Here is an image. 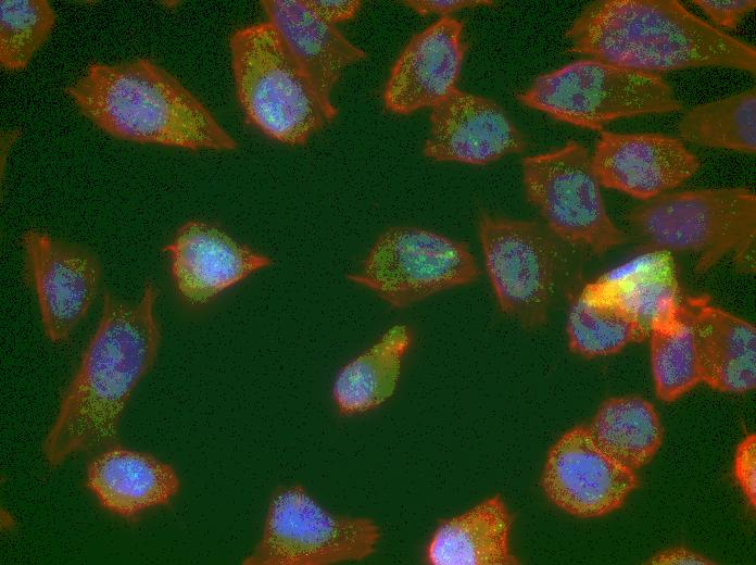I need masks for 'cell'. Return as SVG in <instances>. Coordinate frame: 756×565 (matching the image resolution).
I'll return each instance as SVG.
<instances>
[{
    "label": "cell",
    "instance_id": "7",
    "mask_svg": "<svg viewBox=\"0 0 756 565\" xmlns=\"http://www.w3.org/2000/svg\"><path fill=\"white\" fill-rule=\"evenodd\" d=\"M478 229L501 311L527 328L543 325L572 247L534 221L481 214Z\"/></svg>",
    "mask_w": 756,
    "mask_h": 565
},
{
    "label": "cell",
    "instance_id": "1",
    "mask_svg": "<svg viewBox=\"0 0 756 565\" xmlns=\"http://www.w3.org/2000/svg\"><path fill=\"white\" fill-rule=\"evenodd\" d=\"M159 294L152 281L146 284L136 303L103 293L98 326L42 442L50 467L74 454L115 444L124 411L158 356L162 339L155 315Z\"/></svg>",
    "mask_w": 756,
    "mask_h": 565
},
{
    "label": "cell",
    "instance_id": "3",
    "mask_svg": "<svg viewBox=\"0 0 756 565\" xmlns=\"http://www.w3.org/2000/svg\"><path fill=\"white\" fill-rule=\"evenodd\" d=\"M66 92L86 117L119 139L190 150L237 148L207 108L148 59L92 63Z\"/></svg>",
    "mask_w": 756,
    "mask_h": 565
},
{
    "label": "cell",
    "instance_id": "25",
    "mask_svg": "<svg viewBox=\"0 0 756 565\" xmlns=\"http://www.w3.org/2000/svg\"><path fill=\"white\" fill-rule=\"evenodd\" d=\"M648 335L656 394L672 402L701 381L691 299H683L656 319Z\"/></svg>",
    "mask_w": 756,
    "mask_h": 565
},
{
    "label": "cell",
    "instance_id": "29",
    "mask_svg": "<svg viewBox=\"0 0 756 565\" xmlns=\"http://www.w3.org/2000/svg\"><path fill=\"white\" fill-rule=\"evenodd\" d=\"M715 24L723 28H735L742 18L756 7L755 0H693Z\"/></svg>",
    "mask_w": 756,
    "mask_h": 565
},
{
    "label": "cell",
    "instance_id": "13",
    "mask_svg": "<svg viewBox=\"0 0 756 565\" xmlns=\"http://www.w3.org/2000/svg\"><path fill=\"white\" fill-rule=\"evenodd\" d=\"M527 148L522 133L494 100L455 88L431 108L426 158L486 165Z\"/></svg>",
    "mask_w": 756,
    "mask_h": 565
},
{
    "label": "cell",
    "instance_id": "15",
    "mask_svg": "<svg viewBox=\"0 0 756 565\" xmlns=\"http://www.w3.org/2000/svg\"><path fill=\"white\" fill-rule=\"evenodd\" d=\"M464 24L442 16L414 35L394 62L387 80L386 108L401 115L433 108L456 87L467 43Z\"/></svg>",
    "mask_w": 756,
    "mask_h": 565
},
{
    "label": "cell",
    "instance_id": "32",
    "mask_svg": "<svg viewBox=\"0 0 756 565\" xmlns=\"http://www.w3.org/2000/svg\"><path fill=\"white\" fill-rule=\"evenodd\" d=\"M647 564H696V565H707L715 564V562L703 556L702 554L694 552L690 549L683 547H676L659 551L650 557L646 562Z\"/></svg>",
    "mask_w": 756,
    "mask_h": 565
},
{
    "label": "cell",
    "instance_id": "27",
    "mask_svg": "<svg viewBox=\"0 0 756 565\" xmlns=\"http://www.w3.org/2000/svg\"><path fill=\"white\" fill-rule=\"evenodd\" d=\"M54 22V11L46 0H1V65L8 70L25 67L46 41Z\"/></svg>",
    "mask_w": 756,
    "mask_h": 565
},
{
    "label": "cell",
    "instance_id": "5",
    "mask_svg": "<svg viewBox=\"0 0 756 565\" xmlns=\"http://www.w3.org/2000/svg\"><path fill=\"white\" fill-rule=\"evenodd\" d=\"M229 45L240 104L249 123L268 137L302 145L338 114L269 22L235 30Z\"/></svg>",
    "mask_w": 756,
    "mask_h": 565
},
{
    "label": "cell",
    "instance_id": "19",
    "mask_svg": "<svg viewBox=\"0 0 756 565\" xmlns=\"http://www.w3.org/2000/svg\"><path fill=\"white\" fill-rule=\"evenodd\" d=\"M701 381L722 392L744 393L756 386V328L709 303L690 298Z\"/></svg>",
    "mask_w": 756,
    "mask_h": 565
},
{
    "label": "cell",
    "instance_id": "28",
    "mask_svg": "<svg viewBox=\"0 0 756 565\" xmlns=\"http://www.w3.org/2000/svg\"><path fill=\"white\" fill-rule=\"evenodd\" d=\"M734 475L749 505L756 507V436L747 435L738 445Z\"/></svg>",
    "mask_w": 756,
    "mask_h": 565
},
{
    "label": "cell",
    "instance_id": "31",
    "mask_svg": "<svg viewBox=\"0 0 756 565\" xmlns=\"http://www.w3.org/2000/svg\"><path fill=\"white\" fill-rule=\"evenodd\" d=\"M408 8L420 15L448 14L457 12L467 8H476L482 5H491L494 1L490 0H406L403 1Z\"/></svg>",
    "mask_w": 756,
    "mask_h": 565
},
{
    "label": "cell",
    "instance_id": "4",
    "mask_svg": "<svg viewBox=\"0 0 756 565\" xmlns=\"http://www.w3.org/2000/svg\"><path fill=\"white\" fill-rule=\"evenodd\" d=\"M626 219L648 248L698 254V273L729 254L739 271L754 272L756 197L749 189L660 194L631 209Z\"/></svg>",
    "mask_w": 756,
    "mask_h": 565
},
{
    "label": "cell",
    "instance_id": "16",
    "mask_svg": "<svg viewBox=\"0 0 756 565\" xmlns=\"http://www.w3.org/2000/svg\"><path fill=\"white\" fill-rule=\"evenodd\" d=\"M171 260V274L179 298L189 305H203L272 260L238 242L220 228L189 221L163 248Z\"/></svg>",
    "mask_w": 756,
    "mask_h": 565
},
{
    "label": "cell",
    "instance_id": "23",
    "mask_svg": "<svg viewBox=\"0 0 756 565\" xmlns=\"http://www.w3.org/2000/svg\"><path fill=\"white\" fill-rule=\"evenodd\" d=\"M587 427L603 453L634 472L652 461L664 439L654 405L639 395L605 400Z\"/></svg>",
    "mask_w": 756,
    "mask_h": 565
},
{
    "label": "cell",
    "instance_id": "8",
    "mask_svg": "<svg viewBox=\"0 0 756 565\" xmlns=\"http://www.w3.org/2000/svg\"><path fill=\"white\" fill-rule=\"evenodd\" d=\"M521 165L527 200L562 241L603 254L630 240L606 211L584 146L570 140L559 148L525 156Z\"/></svg>",
    "mask_w": 756,
    "mask_h": 565
},
{
    "label": "cell",
    "instance_id": "21",
    "mask_svg": "<svg viewBox=\"0 0 756 565\" xmlns=\"http://www.w3.org/2000/svg\"><path fill=\"white\" fill-rule=\"evenodd\" d=\"M411 343L410 328L396 324L346 363L332 386V399L339 413H366L389 400L396 390L402 361Z\"/></svg>",
    "mask_w": 756,
    "mask_h": 565
},
{
    "label": "cell",
    "instance_id": "24",
    "mask_svg": "<svg viewBox=\"0 0 756 565\" xmlns=\"http://www.w3.org/2000/svg\"><path fill=\"white\" fill-rule=\"evenodd\" d=\"M567 335L569 349L585 359L615 354L647 336L598 279L571 301Z\"/></svg>",
    "mask_w": 756,
    "mask_h": 565
},
{
    "label": "cell",
    "instance_id": "12",
    "mask_svg": "<svg viewBox=\"0 0 756 565\" xmlns=\"http://www.w3.org/2000/svg\"><path fill=\"white\" fill-rule=\"evenodd\" d=\"M634 470L603 453L587 425L567 430L547 453L541 477L547 499L579 518H596L620 508L638 487Z\"/></svg>",
    "mask_w": 756,
    "mask_h": 565
},
{
    "label": "cell",
    "instance_id": "20",
    "mask_svg": "<svg viewBox=\"0 0 756 565\" xmlns=\"http://www.w3.org/2000/svg\"><path fill=\"white\" fill-rule=\"evenodd\" d=\"M512 515L495 494L453 518L443 519L426 548L432 565H515L509 548Z\"/></svg>",
    "mask_w": 756,
    "mask_h": 565
},
{
    "label": "cell",
    "instance_id": "9",
    "mask_svg": "<svg viewBox=\"0 0 756 565\" xmlns=\"http://www.w3.org/2000/svg\"><path fill=\"white\" fill-rule=\"evenodd\" d=\"M378 526L369 518L335 515L300 484L272 494L261 539L243 565H329L361 561L376 551Z\"/></svg>",
    "mask_w": 756,
    "mask_h": 565
},
{
    "label": "cell",
    "instance_id": "17",
    "mask_svg": "<svg viewBox=\"0 0 756 565\" xmlns=\"http://www.w3.org/2000/svg\"><path fill=\"white\" fill-rule=\"evenodd\" d=\"M86 487L106 511L134 518L167 504L179 491L176 470L152 454L113 444L89 463Z\"/></svg>",
    "mask_w": 756,
    "mask_h": 565
},
{
    "label": "cell",
    "instance_id": "6",
    "mask_svg": "<svg viewBox=\"0 0 756 565\" xmlns=\"http://www.w3.org/2000/svg\"><path fill=\"white\" fill-rule=\"evenodd\" d=\"M517 99L559 122L593 130L616 120L682 108L660 75L591 58L540 74Z\"/></svg>",
    "mask_w": 756,
    "mask_h": 565
},
{
    "label": "cell",
    "instance_id": "18",
    "mask_svg": "<svg viewBox=\"0 0 756 565\" xmlns=\"http://www.w3.org/2000/svg\"><path fill=\"white\" fill-rule=\"evenodd\" d=\"M262 7L286 47L322 98L331 92L343 71L366 58L365 51L319 18L305 0H265Z\"/></svg>",
    "mask_w": 756,
    "mask_h": 565
},
{
    "label": "cell",
    "instance_id": "30",
    "mask_svg": "<svg viewBox=\"0 0 756 565\" xmlns=\"http://www.w3.org/2000/svg\"><path fill=\"white\" fill-rule=\"evenodd\" d=\"M306 5L323 21L336 25L351 20L358 12V0H305Z\"/></svg>",
    "mask_w": 756,
    "mask_h": 565
},
{
    "label": "cell",
    "instance_id": "22",
    "mask_svg": "<svg viewBox=\"0 0 756 565\" xmlns=\"http://www.w3.org/2000/svg\"><path fill=\"white\" fill-rule=\"evenodd\" d=\"M597 279L646 335L683 300L673 256L660 249L650 248Z\"/></svg>",
    "mask_w": 756,
    "mask_h": 565
},
{
    "label": "cell",
    "instance_id": "10",
    "mask_svg": "<svg viewBox=\"0 0 756 565\" xmlns=\"http://www.w3.org/2000/svg\"><path fill=\"white\" fill-rule=\"evenodd\" d=\"M479 275L464 242L430 229L395 226L377 238L361 271L349 279L401 309L471 284Z\"/></svg>",
    "mask_w": 756,
    "mask_h": 565
},
{
    "label": "cell",
    "instance_id": "14",
    "mask_svg": "<svg viewBox=\"0 0 756 565\" xmlns=\"http://www.w3.org/2000/svg\"><path fill=\"white\" fill-rule=\"evenodd\" d=\"M591 162L606 188L650 200L692 177L700 160L675 137L602 131Z\"/></svg>",
    "mask_w": 756,
    "mask_h": 565
},
{
    "label": "cell",
    "instance_id": "2",
    "mask_svg": "<svg viewBox=\"0 0 756 565\" xmlns=\"http://www.w3.org/2000/svg\"><path fill=\"white\" fill-rule=\"evenodd\" d=\"M569 51L635 71L693 67L756 73V48L677 0H595L566 32Z\"/></svg>",
    "mask_w": 756,
    "mask_h": 565
},
{
    "label": "cell",
    "instance_id": "26",
    "mask_svg": "<svg viewBox=\"0 0 756 565\" xmlns=\"http://www.w3.org/2000/svg\"><path fill=\"white\" fill-rule=\"evenodd\" d=\"M678 134L693 145L755 153V88L692 108L680 120Z\"/></svg>",
    "mask_w": 756,
    "mask_h": 565
},
{
    "label": "cell",
    "instance_id": "11",
    "mask_svg": "<svg viewBox=\"0 0 756 565\" xmlns=\"http://www.w3.org/2000/svg\"><path fill=\"white\" fill-rule=\"evenodd\" d=\"M22 243L45 334L54 343L66 341L99 292L100 261L84 247L35 229L23 235Z\"/></svg>",
    "mask_w": 756,
    "mask_h": 565
}]
</instances>
